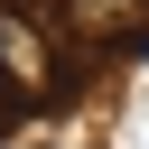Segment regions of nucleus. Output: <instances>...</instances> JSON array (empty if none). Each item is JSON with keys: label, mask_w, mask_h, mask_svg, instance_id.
Returning <instances> with one entry per match:
<instances>
[{"label": "nucleus", "mask_w": 149, "mask_h": 149, "mask_svg": "<svg viewBox=\"0 0 149 149\" xmlns=\"http://www.w3.org/2000/svg\"><path fill=\"white\" fill-rule=\"evenodd\" d=\"M0 84L9 93H56L65 84V37L37 9H0Z\"/></svg>", "instance_id": "nucleus-1"}, {"label": "nucleus", "mask_w": 149, "mask_h": 149, "mask_svg": "<svg viewBox=\"0 0 149 149\" xmlns=\"http://www.w3.org/2000/svg\"><path fill=\"white\" fill-rule=\"evenodd\" d=\"M56 28H65L74 47H93V56H112V47H130V37H149V0H56Z\"/></svg>", "instance_id": "nucleus-2"}, {"label": "nucleus", "mask_w": 149, "mask_h": 149, "mask_svg": "<svg viewBox=\"0 0 149 149\" xmlns=\"http://www.w3.org/2000/svg\"><path fill=\"white\" fill-rule=\"evenodd\" d=\"M0 9H37V0H0Z\"/></svg>", "instance_id": "nucleus-3"}, {"label": "nucleus", "mask_w": 149, "mask_h": 149, "mask_svg": "<svg viewBox=\"0 0 149 149\" xmlns=\"http://www.w3.org/2000/svg\"><path fill=\"white\" fill-rule=\"evenodd\" d=\"M0 112H9V84H0Z\"/></svg>", "instance_id": "nucleus-4"}]
</instances>
